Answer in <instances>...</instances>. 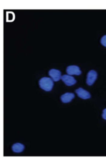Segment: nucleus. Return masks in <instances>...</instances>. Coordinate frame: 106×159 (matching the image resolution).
Here are the masks:
<instances>
[{"label":"nucleus","mask_w":106,"mask_h":159,"mask_svg":"<svg viewBox=\"0 0 106 159\" xmlns=\"http://www.w3.org/2000/svg\"><path fill=\"white\" fill-rule=\"evenodd\" d=\"M39 87L46 91H50L53 89V87L54 86V82L53 80L48 78V77H43L40 79L39 81Z\"/></svg>","instance_id":"1"},{"label":"nucleus","mask_w":106,"mask_h":159,"mask_svg":"<svg viewBox=\"0 0 106 159\" xmlns=\"http://www.w3.org/2000/svg\"><path fill=\"white\" fill-rule=\"evenodd\" d=\"M97 78V73L95 70H91L87 73L86 83L88 85H92Z\"/></svg>","instance_id":"2"},{"label":"nucleus","mask_w":106,"mask_h":159,"mask_svg":"<svg viewBox=\"0 0 106 159\" xmlns=\"http://www.w3.org/2000/svg\"><path fill=\"white\" fill-rule=\"evenodd\" d=\"M66 72L68 75H79L82 73L80 68L76 65H70L68 66L66 68Z\"/></svg>","instance_id":"3"},{"label":"nucleus","mask_w":106,"mask_h":159,"mask_svg":"<svg viewBox=\"0 0 106 159\" xmlns=\"http://www.w3.org/2000/svg\"><path fill=\"white\" fill-rule=\"evenodd\" d=\"M61 80L64 82L67 86H72L76 83V80L70 75H64L61 77Z\"/></svg>","instance_id":"4"},{"label":"nucleus","mask_w":106,"mask_h":159,"mask_svg":"<svg viewBox=\"0 0 106 159\" xmlns=\"http://www.w3.org/2000/svg\"><path fill=\"white\" fill-rule=\"evenodd\" d=\"M49 75L54 81H58L61 78V72L56 69H51L49 71Z\"/></svg>","instance_id":"5"},{"label":"nucleus","mask_w":106,"mask_h":159,"mask_svg":"<svg viewBox=\"0 0 106 159\" xmlns=\"http://www.w3.org/2000/svg\"><path fill=\"white\" fill-rule=\"evenodd\" d=\"M76 93H77V96L82 99L87 100L91 98V94L87 91L82 89L81 88H79L77 90H76Z\"/></svg>","instance_id":"6"},{"label":"nucleus","mask_w":106,"mask_h":159,"mask_svg":"<svg viewBox=\"0 0 106 159\" xmlns=\"http://www.w3.org/2000/svg\"><path fill=\"white\" fill-rule=\"evenodd\" d=\"M74 94L71 93H66L61 96V101L64 103H67L71 101L74 98Z\"/></svg>","instance_id":"7"},{"label":"nucleus","mask_w":106,"mask_h":159,"mask_svg":"<svg viewBox=\"0 0 106 159\" xmlns=\"http://www.w3.org/2000/svg\"><path fill=\"white\" fill-rule=\"evenodd\" d=\"M25 149V146L20 143H16L13 145L12 151L16 153H20Z\"/></svg>","instance_id":"8"},{"label":"nucleus","mask_w":106,"mask_h":159,"mask_svg":"<svg viewBox=\"0 0 106 159\" xmlns=\"http://www.w3.org/2000/svg\"><path fill=\"white\" fill-rule=\"evenodd\" d=\"M101 43L102 45L106 47V35H104L101 39Z\"/></svg>","instance_id":"9"},{"label":"nucleus","mask_w":106,"mask_h":159,"mask_svg":"<svg viewBox=\"0 0 106 159\" xmlns=\"http://www.w3.org/2000/svg\"><path fill=\"white\" fill-rule=\"evenodd\" d=\"M102 117L104 119L106 120V109H104L102 111Z\"/></svg>","instance_id":"10"}]
</instances>
